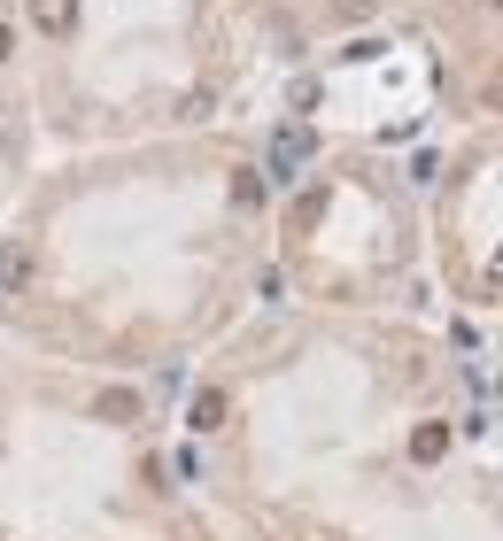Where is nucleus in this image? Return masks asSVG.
<instances>
[{
	"label": "nucleus",
	"mask_w": 503,
	"mask_h": 541,
	"mask_svg": "<svg viewBox=\"0 0 503 541\" xmlns=\"http://www.w3.org/2000/svg\"><path fill=\"white\" fill-rule=\"evenodd\" d=\"M31 24L47 31V39H70L78 31V0H31Z\"/></svg>",
	"instance_id": "1"
},
{
	"label": "nucleus",
	"mask_w": 503,
	"mask_h": 541,
	"mask_svg": "<svg viewBox=\"0 0 503 541\" xmlns=\"http://www.w3.org/2000/svg\"><path fill=\"white\" fill-rule=\"evenodd\" d=\"M302 155H310V132H279L271 140V171H295Z\"/></svg>",
	"instance_id": "2"
},
{
	"label": "nucleus",
	"mask_w": 503,
	"mask_h": 541,
	"mask_svg": "<svg viewBox=\"0 0 503 541\" xmlns=\"http://www.w3.org/2000/svg\"><path fill=\"white\" fill-rule=\"evenodd\" d=\"M217 426H225V395L202 387V395H194V433H217Z\"/></svg>",
	"instance_id": "3"
},
{
	"label": "nucleus",
	"mask_w": 503,
	"mask_h": 541,
	"mask_svg": "<svg viewBox=\"0 0 503 541\" xmlns=\"http://www.w3.org/2000/svg\"><path fill=\"white\" fill-rule=\"evenodd\" d=\"M442 449H449V426H418L411 433V456H418V464H442Z\"/></svg>",
	"instance_id": "4"
},
{
	"label": "nucleus",
	"mask_w": 503,
	"mask_h": 541,
	"mask_svg": "<svg viewBox=\"0 0 503 541\" xmlns=\"http://www.w3.org/2000/svg\"><path fill=\"white\" fill-rule=\"evenodd\" d=\"M93 418H117V426H124V418H140V395H124V387H109V395L93 402Z\"/></svg>",
	"instance_id": "5"
},
{
	"label": "nucleus",
	"mask_w": 503,
	"mask_h": 541,
	"mask_svg": "<svg viewBox=\"0 0 503 541\" xmlns=\"http://www.w3.org/2000/svg\"><path fill=\"white\" fill-rule=\"evenodd\" d=\"M233 201H240V209H256V201H264V186H256V171H233Z\"/></svg>",
	"instance_id": "6"
},
{
	"label": "nucleus",
	"mask_w": 503,
	"mask_h": 541,
	"mask_svg": "<svg viewBox=\"0 0 503 541\" xmlns=\"http://www.w3.org/2000/svg\"><path fill=\"white\" fill-rule=\"evenodd\" d=\"M488 286H503V256H496V263H488Z\"/></svg>",
	"instance_id": "7"
},
{
	"label": "nucleus",
	"mask_w": 503,
	"mask_h": 541,
	"mask_svg": "<svg viewBox=\"0 0 503 541\" xmlns=\"http://www.w3.org/2000/svg\"><path fill=\"white\" fill-rule=\"evenodd\" d=\"M0 62H8V24H0Z\"/></svg>",
	"instance_id": "8"
},
{
	"label": "nucleus",
	"mask_w": 503,
	"mask_h": 541,
	"mask_svg": "<svg viewBox=\"0 0 503 541\" xmlns=\"http://www.w3.org/2000/svg\"><path fill=\"white\" fill-rule=\"evenodd\" d=\"M488 8H503V0H488Z\"/></svg>",
	"instance_id": "9"
}]
</instances>
